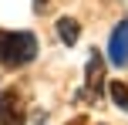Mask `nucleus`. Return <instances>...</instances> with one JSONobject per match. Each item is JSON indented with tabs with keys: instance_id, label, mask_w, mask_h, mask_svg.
<instances>
[{
	"instance_id": "nucleus-1",
	"label": "nucleus",
	"mask_w": 128,
	"mask_h": 125,
	"mask_svg": "<svg viewBox=\"0 0 128 125\" xmlns=\"http://www.w3.org/2000/svg\"><path fill=\"white\" fill-rule=\"evenodd\" d=\"M37 58V34L30 31H0V64L24 68Z\"/></svg>"
},
{
	"instance_id": "nucleus-2",
	"label": "nucleus",
	"mask_w": 128,
	"mask_h": 125,
	"mask_svg": "<svg viewBox=\"0 0 128 125\" xmlns=\"http://www.w3.org/2000/svg\"><path fill=\"white\" fill-rule=\"evenodd\" d=\"M0 125H27V112H24V98L14 88L0 91Z\"/></svg>"
},
{
	"instance_id": "nucleus-3",
	"label": "nucleus",
	"mask_w": 128,
	"mask_h": 125,
	"mask_svg": "<svg viewBox=\"0 0 128 125\" xmlns=\"http://www.w3.org/2000/svg\"><path fill=\"white\" fill-rule=\"evenodd\" d=\"M108 61L115 68L128 64V17L122 24H115V31H111V37H108Z\"/></svg>"
},
{
	"instance_id": "nucleus-4",
	"label": "nucleus",
	"mask_w": 128,
	"mask_h": 125,
	"mask_svg": "<svg viewBox=\"0 0 128 125\" xmlns=\"http://www.w3.org/2000/svg\"><path fill=\"white\" fill-rule=\"evenodd\" d=\"M88 88H84V95H88L91 101H98V95H101V88H104V58L98 51H91L88 54Z\"/></svg>"
},
{
	"instance_id": "nucleus-5",
	"label": "nucleus",
	"mask_w": 128,
	"mask_h": 125,
	"mask_svg": "<svg viewBox=\"0 0 128 125\" xmlns=\"http://www.w3.org/2000/svg\"><path fill=\"white\" fill-rule=\"evenodd\" d=\"M54 31H58V37L64 41V44H78V37H81V24H78L74 17H61L58 24H54Z\"/></svg>"
},
{
	"instance_id": "nucleus-6",
	"label": "nucleus",
	"mask_w": 128,
	"mask_h": 125,
	"mask_svg": "<svg viewBox=\"0 0 128 125\" xmlns=\"http://www.w3.org/2000/svg\"><path fill=\"white\" fill-rule=\"evenodd\" d=\"M108 95H111V101H115V108L128 112V85H125V81H111V85H108Z\"/></svg>"
},
{
	"instance_id": "nucleus-7",
	"label": "nucleus",
	"mask_w": 128,
	"mask_h": 125,
	"mask_svg": "<svg viewBox=\"0 0 128 125\" xmlns=\"http://www.w3.org/2000/svg\"><path fill=\"white\" fill-rule=\"evenodd\" d=\"M34 4H47V0H34Z\"/></svg>"
}]
</instances>
